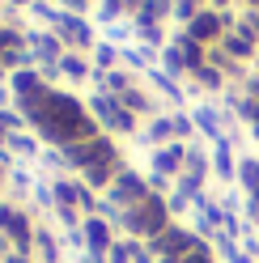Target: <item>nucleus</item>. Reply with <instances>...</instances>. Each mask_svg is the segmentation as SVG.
Here are the masks:
<instances>
[{
  "mask_svg": "<svg viewBox=\"0 0 259 263\" xmlns=\"http://www.w3.org/2000/svg\"><path fill=\"white\" fill-rule=\"evenodd\" d=\"M13 263H22V259H13Z\"/></svg>",
  "mask_w": 259,
  "mask_h": 263,
  "instance_id": "f257e3e1",
  "label": "nucleus"
}]
</instances>
